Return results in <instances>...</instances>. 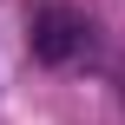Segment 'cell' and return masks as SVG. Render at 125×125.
Returning <instances> with one entry per match:
<instances>
[{"instance_id":"1","label":"cell","mask_w":125,"mask_h":125,"mask_svg":"<svg viewBox=\"0 0 125 125\" xmlns=\"http://www.w3.org/2000/svg\"><path fill=\"white\" fill-rule=\"evenodd\" d=\"M79 46H86V20H79L73 7H40V13H33V59L66 66Z\"/></svg>"}]
</instances>
